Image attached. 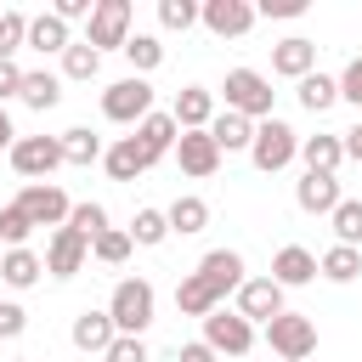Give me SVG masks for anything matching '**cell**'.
<instances>
[{
  "label": "cell",
  "mask_w": 362,
  "mask_h": 362,
  "mask_svg": "<svg viewBox=\"0 0 362 362\" xmlns=\"http://www.w3.org/2000/svg\"><path fill=\"white\" fill-rule=\"evenodd\" d=\"M119 334H113V317L107 311H79L74 317V345L79 351H107Z\"/></svg>",
  "instance_id": "obj_25"
},
{
  "label": "cell",
  "mask_w": 362,
  "mask_h": 362,
  "mask_svg": "<svg viewBox=\"0 0 362 362\" xmlns=\"http://www.w3.org/2000/svg\"><path fill=\"white\" fill-rule=\"evenodd\" d=\"M170 119H175V130H209V119H215V90L181 85L175 102H170Z\"/></svg>",
  "instance_id": "obj_12"
},
{
  "label": "cell",
  "mask_w": 362,
  "mask_h": 362,
  "mask_svg": "<svg viewBox=\"0 0 362 362\" xmlns=\"http://www.w3.org/2000/svg\"><path fill=\"white\" fill-rule=\"evenodd\" d=\"M17 209L34 221V226H68V192L62 187H51V181H28L23 192H17Z\"/></svg>",
  "instance_id": "obj_8"
},
{
  "label": "cell",
  "mask_w": 362,
  "mask_h": 362,
  "mask_svg": "<svg viewBox=\"0 0 362 362\" xmlns=\"http://www.w3.org/2000/svg\"><path fill=\"white\" fill-rule=\"evenodd\" d=\"M124 40H130V0H96V11H90V28H85V45L102 57V51H124Z\"/></svg>",
  "instance_id": "obj_6"
},
{
  "label": "cell",
  "mask_w": 362,
  "mask_h": 362,
  "mask_svg": "<svg viewBox=\"0 0 362 362\" xmlns=\"http://www.w3.org/2000/svg\"><path fill=\"white\" fill-rule=\"evenodd\" d=\"M164 221H170V232L192 238V232H204V226H209V204H204V198H175V204L164 209Z\"/></svg>",
  "instance_id": "obj_28"
},
{
  "label": "cell",
  "mask_w": 362,
  "mask_h": 362,
  "mask_svg": "<svg viewBox=\"0 0 362 362\" xmlns=\"http://www.w3.org/2000/svg\"><path fill=\"white\" fill-rule=\"evenodd\" d=\"M238 317H243L249 328L283 317V288H277L272 277H243V288H238Z\"/></svg>",
  "instance_id": "obj_11"
},
{
  "label": "cell",
  "mask_w": 362,
  "mask_h": 362,
  "mask_svg": "<svg viewBox=\"0 0 362 362\" xmlns=\"http://www.w3.org/2000/svg\"><path fill=\"white\" fill-rule=\"evenodd\" d=\"M17 102L23 107H34V113H51L57 102H62V79L57 74H45V68H23V85H17Z\"/></svg>",
  "instance_id": "obj_20"
},
{
  "label": "cell",
  "mask_w": 362,
  "mask_h": 362,
  "mask_svg": "<svg viewBox=\"0 0 362 362\" xmlns=\"http://www.w3.org/2000/svg\"><path fill=\"white\" fill-rule=\"evenodd\" d=\"M90 11H96V0H57V6H51V17H62V23H74V17L90 23Z\"/></svg>",
  "instance_id": "obj_45"
},
{
  "label": "cell",
  "mask_w": 362,
  "mask_h": 362,
  "mask_svg": "<svg viewBox=\"0 0 362 362\" xmlns=\"http://www.w3.org/2000/svg\"><path fill=\"white\" fill-rule=\"evenodd\" d=\"M209 141H215L221 153H238V147L255 141V119H243V113H215V119H209Z\"/></svg>",
  "instance_id": "obj_22"
},
{
  "label": "cell",
  "mask_w": 362,
  "mask_h": 362,
  "mask_svg": "<svg viewBox=\"0 0 362 362\" xmlns=\"http://www.w3.org/2000/svg\"><path fill=\"white\" fill-rule=\"evenodd\" d=\"M23 40H28V17L23 11H0V57H11Z\"/></svg>",
  "instance_id": "obj_40"
},
{
  "label": "cell",
  "mask_w": 362,
  "mask_h": 362,
  "mask_svg": "<svg viewBox=\"0 0 362 362\" xmlns=\"http://www.w3.org/2000/svg\"><path fill=\"white\" fill-rule=\"evenodd\" d=\"M11 141H17V130H11V113L0 107V147H11Z\"/></svg>",
  "instance_id": "obj_49"
},
{
  "label": "cell",
  "mask_w": 362,
  "mask_h": 362,
  "mask_svg": "<svg viewBox=\"0 0 362 362\" xmlns=\"http://www.w3.org/2000/svg\"><path fill=\"white\" fill-rule=\"evenodd\" d=\"M198 277L226 300L232 288H243V255H238V249H209V255L198 260Z\"/></svg>",
  "instance_id": "obj_15"
},
{
  "label": "cell",
  "mask_w": 362,
  "mask_h": 362,
  "mask_svg": "<svg viewBox=\"0 0 362 362\" xmlns=\"http://www.w3.org/2000/svg\"><path fill=\"white\" fill-rule=\"evenodd\" d=\"M17 85H23L17 57H0V107H6V96H17Z\"/></svg>",
  "instance_id": "obj_44"
},
{
  "label": "cell",
  "mask_w": 362,
  "mask_h": 362,
  "mask_svg": "<svg viewBox=\"0 0 362 362\" xmlns=\"http://www.w3.org/2000/svg\"><path fill=\"white\" fill-rule=\"evenodd\" d=\"M85 255H90V243H85L74 226H57L51 243H45V272H51V277H74V272L85 266Z\"/></svg>",
  "instance_id": "obj_14"
},
{
  "label": "cell",
  "mask_w": 362,
  "mask_h": 362,
  "mask_svg": "<svg viewBox=\"0 0 362 362\" xmlns=\"http://www.w3.org/2000/svg\"><path fill=\"white\" fill-rule=\"evenodd\" d=\"M328 221H334V243H345V249H362V198H339Z\"/></svg>",
  "instance_id": "obj_29"
},
{
  "label": "cell",
  "mask_w": 362,
  "mask_h": 362,
  "mask_svg": "<svg viewBox=\"0 0 362 362\" xmlns=\"http://www.w3.org/2000/svg\"><path fill=\"white\" fill-rule=\"evenodd\" d=\"M204 345H209V351H221V356H243V351L255 345V328H249L238 311L215 305V311L204 317Z\"/></svg>",
  "instance_id": "obj_9"
},
{
  "label": "cell",
  "mask_w": 362,
  "mask_h": 362,
  "mask_svg": "<svg viewBox=\"0 0 362 362\" xmlns=\"http://www.w3.org/2000/svg\"><path fill=\"white\" fill-rule=\"evenodd\" d=\"M294 204L305 209V215H334V204H339V175H300V187H294Z\"/></svg>",
  "instance_id": "obj_18"
},
{
  "label": "cell",
  "mask_w": 362,
  "mask_h": 362,
  "mask_svg": "<svg viewBox=\"0 0 362 362\" xmlns=\"http://www.w3.org/2000/svg\"><path fill=\"white\" fill-rule=\"evenodd\" d=\"M68 226L90 243V238H102V232H107V209H102V204H74V209H68Z\"/></svg>",
  "instance_id": "obj_36"
},
{
  "label": "cell",
  "mask_w": 362,
  "mask_h": 362,
  "mask_svg": "<svg viewBox=\"0 0 362 362\" xmlns=\"http://www.w3.org/2000/svg\"><path fill=\"white\" fill-rule=\"evenodd\" d=\"M102 113L113 119V124H141L147 113H153V85L147 79H113L107 90H102Z\"/></svg>",
  "instance_id": "obj_4"
},
{
  "label": "cell",
  "mask_w": 362,
  "mask_h": 362,
  "mask_svg": "<svg viewBox=\"0 0 362 362\" xmlns=\"http://www.w3.org/2000/svg\"><path fill=\"white\" fill-rule=\"evenodd\" d=\"M23 45H34V51H68L74 40H68V23H62V17L40 11V17H28V40H23Z\"/></svg>",
  "instance_id": "obj_27"
},
{
  "label": "cell",
  "mask_w": 362,
  "mask_h": 362,
  "mask_svg": "<svg viewBox=\"0 0 362 362\" xmlns=\"http://www.w3.org/2000/svg\"><path fill=\"white\" fill-rule=\"evenodd\" d=\"M107 317H113V334H147L153 322V283L147 277H119L113 294H107Z\"/></svg>",
  "instance_id": "obj_1"
},
{
  "label": "cell",
  "mask_w": 362,
  "mask_h": 362,
  "mask_svg": "<svg viewBox=\"0 0 362 362\" xmlns=\"http://www.w3.org/2000/svg\"><path fill=\"white\" fill-rule=\"evenodd\" d=\"M158 23H164V28H181V34H187V28L198 23V6H192V0H158Z\"/></svg>",
  "instance_id": "obj_39"
},
{
  "label": "cell",
  "mask_w": 362,
  "mask_h": 362,
  "mask_svg": "<svg viewBox=\"0 0 362 362\" xmlns=\"http://www.w3.org/2000/svg\"><path fill=\"white\" fill-rule=\"evenodd\" d=\"M96 68H102V57H96L85 40L62 51V74H68V79H96Z\"/></svg>",
  "instance_id": "obj_37"
},
{
  "label": "cell",
  "mask_w": 362,
  "mask_h": 362,
  "mask_svg": "<svg viewBox=\"0 0 362 362\" xmlns=\"http://www.w3.org/2000/svg\"><path fill=\"white\" fill-rule=\"evenodd\" d=\"M102 164H107V175H113V181H136V175L153 164V153H147L136 136H119V141L102 153Z\"/></svg>",
  "instance_id": "obj_17"
},
{
  "label": "cell",
  "mask_w": 362,
  "mask_h": 362,
  "mask_svg": "<svg viewBox=\"0 0 362 362\" xmlns=\"http://www.w3.org/2000/svg\"><path fill=\"white\" fill-rule=\"evenodd\" d=\"M334 85H339V96H345V102H356V107H362V57H351V62H345V74H339Z\"/></svg>",
  "instance_id": "obj_43"
},
{
  "label": "cell",
  "mask_w": 362,
  "mask_h": 362,
  "mask_svg": "<svg viewBox=\"0 0 362 362\" xmlns=\"http://www.w3.org/2000/svg\"><path fill=\"white\" fill-rule=\"evenodd\" d=\"M17 362H28V356H17Z\"/></svg>",
  "instance_id": "obj_50"
},
{
  "label": "cell",
  "mask_w": 362,
  "mask_h": 362,
  "mask_svg": "<svg viewBox=\"0 0 362 362\" xmlns=\"http://www.w3.org/2000/svg\"><path fill=\"white\" fill-rule=\"evenodd\" d=\"M175 136H181V130H175V119H170V113H158V107H153V113H147V119L136 124V141H141V147L153 153V164H158V158H164V153L175 147Z\"/></svg>",
  "instance_id": "obj_21"
},
{
  "label": "cell",
  "mask_w": 362,
  "mask_h": 362,
  "mask_svg": "<svg viewBox=\"0 0 362 362\" xmlns=\"http://www.w3.org/2000/svg\"><path fill=\"white\" fill-rule=\"evenodd\" d=\"M175 305H181V317H198V322H204V317L221 305V294L192 272V277H181V283H175Z\"/></svg>",
  "instance_id": "obj_24"
},
{
  "label": "cell",
  "mask_w": 362,
  "mask_h": 362,
  "mask_svg": "<svg viewBox=\"0 0 362 362\" xmlns=\"http://www.w3.org/2000/svg\"><path fill=\"white\" fill-rule=\"evenodd\" d=\"M334 102H339V85H334L328 74H305V79H300V107H305V113H328Z\"/></svg>",
  "instance_id": "obj_32"
},
{
  "label": "cell",
  "mask_w": 362,
  "mask_h": 362,
  "mask_svg": "<svg viewBox=\"0 0 362 362\" xmlns=\"http://www.w3.org/2000/svg\"><path fill=\"white\" fill-rule=\"evenodd\" d=\"M339 147H345V158H356V164H362V124L339 130Z\"/></svg>",
  "instance_id": "obj_48"
},
{
  "label": "cell",
  "mask_w": 362,
  "mask_h": 362,
  "mask_svg": "<svg viewBox=\"0 0 362 362\" xmlns=\"http://www.w3.org/2000/svg\"><path fill=\"white\" fill-rule=\"evenodd\" d=\"M266 345L277 351V362H305L317 351V322L305 311H283L266 322Z\"/></svg>",
  "instance_id": "obj_3"
},
{
  "label": "cell",
  "mask_w": 362,
  "mask_h": 362,
  "mask_svg": "<svg viewBox=\"0 0 362 362\" xmlns=\"http://www.w3.org/2000/svg\"><path fill=\"white\" fill-rule=\"evenodd\" d=\"M226 113H243V119H272V79L266 74H255V68H232L226 74Z\"/></svg>",
  "instance_id": "obj_2"
},
{
  "label": "cell",
  "mask_w": 362,
  "mask_h": 362,
  "mask_svg": "<svg viewBox=\"0 0 362 362\" xmlns=\"http://www.w3.org/2000/svg\"><path fill=\"white\" fill-rule=\"evenodd\" d=\"M23 328H28V311L17 300H0V339H17Z\"/></svg>",
  "instance_id": "obj_42"
},
{
  "label": "cell",
  "mask_w": 362,
  "mask_h": 362,
  "mask_svg": "<svg viewBox=\"0 0 362 362\" xmlns=\"http://www.w3.org/2000/svg\"><path fill=\"white\" fill-rule=\"evenodd\" d=\"M40 272H45V260H40L34 249H6V255H0V277H6L11 288H34Z\"/></svg>",
  "instance_id": "obj_26"
},
{
  "label": "cell",
  "mask_w": 362,
  "mask_h": 362,
  "mask_svg": "<svg viewBox=\"0 0 362 362\" xmlns=\"http://www.w3.org/2000/svg\"><path fill=\"white\" fill-rule=\"evenodd\" d=\"M300 158H305L311 175H334L345 164V147H339V136H305L300 141Z\"/></svg>",
  "instance_id": "obj_23"
},
{
  "label": "cell",
  "mask_w": 362,
  "mask_h": 362,
  "mask_svg": "<svg viewBox=\"0 0 362 362\" xmlns=\"http://www.w3.org/2000/svg\"><path fill=\"white\" fill-rule=\"evenodd\" d=\"M272 74H283V79H305V74H317V45L300 40V34L277 40V45H272Z\"/></svg>",
  "instance_id": "obj_16"
},
{
  "label": "cell",
  "mask_w": 362,
  "mask_h": 362,
  "mask_svg": "<svg viewBox=\"0 0 362 362\" xmlns=\"http://www.w3.org/2000/svg\"><path fill=\"white\" fill-rule=\"evenodd\" d=\"M305 11V0H260L255 6V17H300Z\"/></svg>",
  "instance_id": "obj_46"
},
{
  "label": "cell",
  "mask_w": 362,
  "mask_h": 362,
  "mask_svg": "<svg viewBox=\"0 0 362 362\" xmlns=\"http://www.w3.org/2000/svg\"><path fill=\"white\" fill-rule=\"evenodd\" d=\"M57 164H62V141H57V136H17V141H11V170H17V175L45 181Z\"/></svg>",
  "instance_id": "obj_7"
},
{
  "label": "cell",
  "mask_w": 362,
  "mask_h": 362,
  "mask_svg": "<svg viewBox=\"0 0 362 362\" xmlns=\"http://www.w3.org/2000/svg\"><path fill=\"white\" fill-rule=\"evenodd\" d=\"M198 23L215 34V40H238L255 28V6L249 0H204L198 6Z\"/></svg>",
  "instance_id": "obj_10"
},
{
  "label": "cell",
  "mask_w": 362,
  "mask_h": 362,
  "mask_svg": "<svg viewBox=\"0 0 362 362\" xmlns=\"http://www.w3.org/2000/svg\"><path fill=\"white\" fill-rule=\"evenodd\" d=\"M57 141H62V164H96V158H102V136L85 130V124H79V130H62Z\"/></svg>",
  "instance_id": "obj_30"
},
{
  "label": "cell",
  "mask_w": 362,
  "mask_h": 362,
  "mask_svg": "<svg viewBox=\"0 0 362 362\" xmlns=\"http://www.w3.org/2000/svg\"><path fill=\"white\" fill-rule=\"evenodd\" d=\"M124 232H130V243H141V249H158V243L170 238V221H164V209H136V221H130Z\"/></svg>",
  "instance_id": "obj_33"
},
{
  "label": "cell",
  "mask_w": 362,
  "mask_h": 362,
  "mask_svg": "<svg viewBox=\"0 0 362 362\" xmlns=\"http://www.w3.org/2000/svg\"><path fill=\"white\" fill-rule=\"evenodd\" d=\"M0 255H6V249H0Z\"/></svg>",
  "instance_id": "obj_51"
},
{
  "label": "cell",
  "mask_w": 362,
  "mask_h": 362,
  "mask_svg": "<svg viewBox=\"0 0 362 362\" xmlns=\"http://www.w3.org/2000/svg\"><path fill=\"white\" fill-rule=\"evenodd\" d=\"M124 57H130V68H136V79H141V74H153V68L164 62V45H158V34H130V40H124Z\"/></svg>",
  "instance_id": "obj_34"
},
{
  "label": "cell",
  "mask_w": 362,
  "mask_h": 362,
  "mask_svg": "<svg viewBox=\"0 0 362 362\" xmlns=\"http://www.w3.org/2000/svg\"><path fill=\"white\" fill-rule=\"evenodd\" d=\"M317 272H322L328 283H351V277H362V249H345V243H334V249L317 260Z\"/></svg>",
  "instance_id": "obj_31"
},
{
  "label": "cell",
  "mask_w": 362,
  "mask_h": 362,
  "mask_svg": "<svg viewBox=\"0 0 362 362\" xmlns=\"http://www.w3.org/2000/svg\"><path fill=\"white\" fill-rule=\"evenodd\" d=\"M175 362H215V351H209L204 339H192V345H181V351H175Z\"/></svg>",
  "instance_id": "obj_47"
},
{
  "label": "cell",
  "mask_w": 362,
  "mask_h": 362,
  "mask_svg": "<svg viewBox=\"0 0 362 362\" xmlns=\"http://www.w3.org/2000/svg\"><path fill=\"white\" fill-rule=\"evenodd\" d=\"M130 249H136V243H130V232H124V226H107L102 238H90V255H96L102 266H124V260H130Z\"/></svg>",
  "instance_id": "obj_35"
},
{
  "label": "cell",
  "mask_w": 362,
  "mask_h": 362,
  "mask_svg": "<svg viewBox=\"0 0 362 362\" xmlns=\"http://www.w3.org/2000/svg\"><path fill=\"white\" fill-rule=\"evenodd\" d=\"M102 356H107V362H147V345H141L136 334H119V339H113Z\"/></svg>",
  "instance_id": "obj_41"
},
{
  "label": "cell",
  "mask_w": 362,
  "mask_h": 362,
  "mask_svg": "<svg viewBox=\"0 0 362 362\" xmlns=\"http://www.w3.org/2000/svg\"><path fill=\"white\" fill-rule=\"evenodd\" d=\"M311 277H317V255H311V249H300V243L277 249V260H272V283H277V288H300V283H311Z\"/></svg>",
  "instance_id": "obj_19"
},
{
  "label": "cell",
  "mask_w": 362,
  "mask_h": 362,
  "mask_svg": "<svg viewBox=\"0 0 362 362\" xmlns=\"http://www.w3.org/2000/svg\"><path fill=\"white\" fill-rule=\"evenodd\" d=\"M294 153H300V136H294L283 119H260V124H255V141H249L255 170H266V175H272V170H283Z\"/></svg>",
  "instance_id": "obj_5"
},
{
  "label": "cell",
  "mask_w": 362,
  "mask_h": 362,
  "mask_svg": "<svg viewBox=\"0 0 362 362\" xmlns=\"http://www.w3.org/2000/svg\"><path fill=\"white\" fill-rule=\"evenodd\" d=\"M175 158H181V170L198 175V181L221 170V147L209 141V130H181V136H175Z\"/></svg>",
  "instance_id": "obj_13"
},
{
  "label": "cell",
  "mask_w": 362,
  "mask_h": 362,
  "mask_svg": "<svg viewBox=\"0 0 362 362\" xmlns=\"http://www.w3.org/2000/svg\"><path fill=\"white\" fill-rule=\"evenodd\" d=\"M28 232H34V221H28L17 204H6V209H0V243H6V249H23Z\"/></svg>",
  "instance_id": "obj_38"
}]
</instances>
